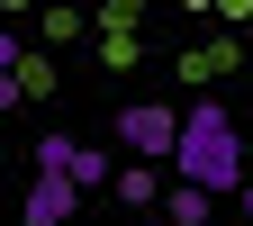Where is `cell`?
I'll return each mask as SVG.
<instances>
[{
    "label": "cell",
    "instance_id": "1",
    "mask_svg": "<svg viewBox=\"0 0 253 226\" xmlns=\"http://www.w3.org/2000/svg\"><path fill=\"white\" fill-rule=\"evenodd\" d=\"M172 181L181 190H244V127L226 100H190L181 109V145H172Z\"/></svg>",
    "mask_w": 253,
    "mask_h": 226
},
{
    "label": "cell",
    "instance_id": "2",
    "mask_svg": "<svg viewBox=\"0 0 253 226\" xmlns=\"http://www.w3.org/2000/svg\"><path fill=\"white\" fill-rule=\"evenodd\" d=\"M37 172H54V181L82 199V190H109V181H118V154H109V145H82V136H37Z\"/></svg>",
    "mask_w": 253,
    "mask_h": 226
},
{
    "label": "cell",
    "instance_id": "3",
    "mask_svg": "<svg viewBox=\"0 0 253 226\" xmlns=\"http://www.w3.org/2000/svg\"><path fill=\"white\" fill-rule=\"evenodd\" d=\"M118 145H126V163H154V172H163L172 145H181L172 100H136V109H118Z\"/></svg>",
    "mask_w": 253,
    "mask_h": 226
},
{
    "label": "cell",
    "instance_id": "4",
    "mask_svg": "<svg viewBox=\"0 0 253 226\" xmlns=\"http://www.w3.org/2000/svg\"><path fill=\"white\" fill-rule=\"evenodd\" d=\"M82 199H73V190H63L54 172H37V181H27V208H18V226H63V217H73Z\"/></svg>",
    "mask_w": 253,
    "mask_h": 226
},
{
    "label": "cell",
    "instance_id": "5",
    "mask_svg": "<svg viewBox=\"0 0 253 226\" xmlns=\"http://www.w3.org/2000/svg\"><path fill=\"white\" fill-rule=\"evenodd\" d=\"M145 45H136V9H126V0H118V9H100V63H136Z\"/></svg>",
    "mask_w": 253,
    "mask_h": 226
},
{
    "label": "cell",
    "instance_id": "6",
    "mask_svg": "<svg viewBox=\"0 0 253 226\" xmlns=\"http://www.w3.org/2000/svg\"><path fill=\"white\" fill-rule=\"evenodd\" d=\"M109 199H126V208H154V199H163V172H154V163H118Z\"/></svg>",
    "mask_w": 253,
    "mask_h": 226
},
{
    "label": "cell",
    "instance_id": "7",
    "mask_svg": "<svg viewBox=\"0 0 253 226\" xmlns=\"http://www.w3.org/2000/svg\"><path fill=\"white\" fill-rule=\"evenodd\" d=\"M9 82H18V100H45V90H54V63H45V54H27Z\"/></svg>",
    "mask_w": 253,
    "mask_h": 226
},
{
    "label": "cell",
    "instance_id": "8",
    "mask_svg": "<svg viewBox=\"0 0 253 226\" xmlns=\"http://www.w3.org/2000/svg\"><path fill=\"white\" fill-rule=\"evenodd\" d=\"M226 63H235V45H199V54H181V73L208 82V73H226Z\"/></svg>",
    "mask_w": 253,
    "mask_h": 226
},
{
    "label": "cell",
    "instance_id": "9",
    "mask_svg": "<svg viewBox=\"0 0 253 226\" xmlns=\"http://www.w3.org/2000/svg\"><path fill=\"white\" fill-rule=\"evenodd\" d=\"M172 199V226H208V190H163Z\"/></svg>",
    "mask_w": 253,
    "mask_h": 226
},
{
    "label": "cell",
    "instance_id": "10",
    "mask_svg": "<svg viewBox=\"0 0 253 226\" xmlns=\"http://www.w3.org/2000/svg\"><path fill=\"white\" fill-rule=\"evenodd\" d=\"M235 199H244V217H253V172H244V190H235Z\"/></svg>",
    "mask_w": 253,
    "mask_h": 226
}]
</instances>
